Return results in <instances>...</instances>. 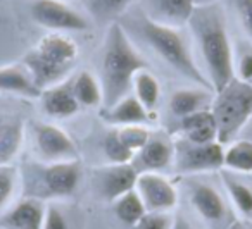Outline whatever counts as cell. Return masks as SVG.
Wrapping results in <instances>:
<instances>
[{"instance_id":"cell-26","label":"cell","mask_w":252,"mask_h":229,"mask_svg":"<svg viewBox=\"0 0 252 229\" xmlns=\"http://www.w3.org/2000/svg\"><path fill=\"white\" fill-rule=\"evenodd\" d=\"M221 179H223L226 193L230 195L235 207L244 215H252V190L251 188L242 183L240 179H237L235 172H230V171H226V169L221 171Z\"/></svg>"},{"instance_id":"cell-37","label":"cell","mask_w":252,"mask_h":229,"mask_svg":"<svg viewBox=\"0 0 252 229\" xmlns=\"http://www.w3.org/2000/svg\"><path fill=\"white\" fill-rule=\"evenodd\" d=\"M197 5H207V4H214V2H218V0H195Z\"/></svg>"},{"instance_id":"cell-17","label":"cell","mask_w":252,"mask_h":229,"mask_svg":"<svg viewBox=\"0 0 252 229\" xmlns=\"http://www.w3.org/2000/svg\"><path fill=\"white\" fill-rule=\"evenodd\" d=\"M40 100L45 114H49L50 117H71L80 111V104L74 97L71 83H64V81L42 90Z\"/></svg>"},{"instance_id":"cell-25","label":"cell","mask_w":252,"mask_h":229,"mask_svg":"<svg viewBox=\"0 0 252 229\" xmlns=\"http://www.w3.org/2000/svg\"><path fill=\"white\" fill-rule=\"evenodd\" d=\"M112 207H114L116 217H118L123 224L131 226V228L147 214L144 201L138 197L135 188L131 191H128V193H125L123 197H119L118 200L112 201Z\"/></svg>"},{"instance_id":"cell-31","label":"cell","mask_w":252,"mask_h":229,"mask_svg":"<svg viewBox=\"0 0 252 229\" xmlns=\"http://www.w3.org/2000/svg\"><path fill=\"white\" fill-rule=\"evenodd\" d=\"M18 188V169L11 164L0 166V212L11 201Z\"/></svg>"},{"instance_id":"cell-1","label":"cell","mask_w":252,"mask_h":229,"mask_svg":"<svg viewBox=\"0 0 252 229\" xmlns=\"http://www.w3.org/2000/svg\"><path fill=\"white\" fill-rule=\"evenodd\" d=\"M193 43L206 67L213 91H220L235 78V52L226 18L220 2L197 5L189 25Z\"/></svg>"},{"instance_id":"cell-32","label":"cell","mask_w":252,"mask_h":229,"mask_svg":"<svg viewBox=\"0 0 252 229\" xmlns=\"http://www.w3.org/2000/svg\"><path fill=\"white\" fill-rule=\"evenodd\" d=\"M173 219L175 215H171V212H147L133 229H171Z\"/></svg>"},{"instance_id":"cell-24","label":"cell","mask_w":252,"mask_h":229,"mask_svg":"<svg viewBox=\"0 0 252 229\" xmlns=\"http://www.w3.org/2000/svg\"><path fill=\"white\" fill-rule=\"evenodd\" d=\"M131 90L135 91V97L138 98L142 105L147 109L149 112H152L159 104V98H161V85H159L158 78L147 69H142L135 74L133 85H131Z\"/></svg>"},{"instance_id":"cell-33","label":"cell","mask_w":252,"mask_h":229,"mask_svg":"<svg viewBox=\"0 0 252 229\" xmlns=\"http://www.w3.org/2000/svg\"><path fill=\"white\" fill-rule=\"evenodd\" d=\"M235 78L252 83V43L238 56V59H235Z\"/></svg>"},{"instance_id":"cell-12","label":"cell","mask_w":252,"mask_h":229,"mask_svg":"<svg viewBox=\"0 0 252 229\" xmlns=\"http://www.w3.org/2000/svg\"><path fill=\"white\" fill-rule=\"evenodd\" d=\"M195 7V0H142L140 12L158 25L182 28L189 25Z\"/></svg>"},{"instance_id":"cell-16","label":"cell","mask_w":252,"mask_h":229,"mask_svg":"<svg viewBox=\"0 0 252 229\" xmlns=\"http://www.w3.org/2000/svg\"><path fill=\"white\" fill-rule=\"evenodd\" d=\"M102 119L111 126L145 124L152 121V115L135 95H126L119 102L102 111Z\"/></svg>"},{"instance_id":"cell-23","label":"cell","mask_w":252,"mask_h":229,"mask_svg":"<svg viewBox=\"0 0 252 229\" xmlns=\"http://www.w3.org/2000/svg\"><path fill=\"white\" fill-rule=\"evenodd\" d=\"M71 88L76 97L80 107H97L104 104V95L98 78H95L90 71H81L71 81Z\"/></svg>"},{"instance_id":"cell-5","label":"cell","mask_w":252,"mask_h":229,"mask_svg":"<svg viewBox=\"0 0 252 229\" xmlns=\"http://www.w3.org/2000/svg\"><path fill=\"white\" fill-rule=\"evenodd\" d=\"M211 112L218 126V142L228 145L237 140L252 117V83L233 78L214 93Z\"/></svg>"},{"instance_id":"cell-10","label":"cell","mask_w":252,"mask_h":229,"mask_svg":"<svg viewBox=\"0 0 252 229\" xmlns=\"http://www.w3.org/2000/svg\"><path fill=\"white\" fill-rule=\"evenodd\" d=\"M135 191L147 212H171L178 203V193L161 172H138Z\"/></svg>"},{"instance_id":"cell-30","label":"cell","mask_w":252,"mask_h":229,"mask_svg":"<svg viewBox=\"0 0 252 229\" xmlns=\"http://www.w3.org/2000/svg\"><path fill=\"white\" fill-rule=\"evenodd\" d=\"M104 153L109 159V164H131V160L135 157L130 150L119 142L118 136L112 131V128L109 129V133L104 138Z\"/></svg>"},{"instance_id":"cell-38","label":"cell","mask_w":252,"mask_h":229,"mask_svg":"<svg viewBox=\"0 0 252 229\" xmlns=\"http://www.w3.org/2000/svg\"><path fill=\"white\" fill-rule=\"evenodd\" d=\"M231 229H247V228H244L242 224H233L231 226Z\"/></svg>"},{"instance_id":"cell-36","label":"cell","mask_w":252,"mask_h":229,"mask_svg":"<svg viewBox=\"0 0 252 229\" xmlns=\"http://www.w3.org/2000/svg\"><path fill=\"white\" fill-rule=\"evenodd\" d=\"M238 138H245V140H249V142L252 143V117L249 119V122L245 124V128L242 129V133H240V136Z\"/></svg>"},{"instance_id":"cell-34","label":"cell","mask_w":252,"mask_h":229,"mask_svg":"<svg viewBox=\"0 0 252 229\" xmlns=\"http://www.w3.org/2000/svg\"><path fill=\"white\" fill-rule=\"evenodd\" d=\"M42 229H69L67 219L56 205H49L45 212V221H43Z\"/></svg>"},{"instance_id":"cell-19","label":"cell","mask_w":252,"mask_h":229,"mask_svg":"<svg viewBox=\"0 0 252 229\" xmlns=\"http://www.w3.org/2000/svg\"><path fill=\"white\" fill-rule=\"evenodd\" d=\"M180 128H182V138L192 143L218 142V126L211 109L193 112V114L183 117Z\"/></svg>"},{"instance_id":"cell-27","label":"cell","mask_w":252,"mask_h":229,"mask_svg":"<svg viewBox=\"0 0 252 229\" xmlns=\"http://www.w3.org/2000/svg\"><path fill=\"white\" fill-rule=\"evenodd\" d=\"M112 131L118 136V140L130 150L133 155H137L138 150L147 143L151 138V129L145 124H131V126H112ZM135 159V157H133Z\"/></svg>"},{"instance_id":"cell-29","label":"cell","mask_w":252,"mask_h":229,"mask_svg":"<svg viewBox=\"0 0 252 229\" xmlns=\"http://www.w3.org/2000/svg\"><path fill=\"white\" fill-rule=\"evenodd\" d=\"M228 7L242 33L252 43V0H228Z\"/></svg>"},{"instance_id":"cell-20","label":"cell","mask_w":252,"mask_h":229,"mask_svg":"<svg viewBox=\"0 0 252 229\" xmlns=\"http://www.w3.org/2000/svg\"><path fill=\"white\" fill-rule=\"evenodd\" d=\"M0 91L28 98H40L42 95V90L35 85L32 74L23 64L0 67Z\"/></svg>"},{"instance_id":"cell-7","label":"cell","mask_w":252,"mask_h":229,"mask_svg":"<svg viewBox=\"0 0 252 229\" xmlns=\"http://www.w3.org/2000/svg\"><path fill=\"white\" fill-rule=\"evenodd\" d=\"M32 18L36 25L54 33L85 31L88 28V19L64 0H35L32 4Z\"/></svg>"},{"instance_id":"cell-15","label":"cell","mask_w":252,"mask_h":229,"mask_svg":"<svg viewBox=\"0 0 252 229\" xmlns=\"http://www.w3.org/2000/svg\"><path fill=\"white\" fill-rule=\"evenodd\" d=\"M190 203L202 219L211 224H221L226 217V205L221 193L206 183H195L190 188Z\"/></svg>"},{"instance_id":"cell-18","label":"cell","mask_w":252,"mask_h":229,"mask_svg":"<svg viewBox=\"0 0 252 229\" xmlns=\"http://www.w3.org/2000/svg\"><path fill=\"white\" fill-rule=\"evenodd\" d=\"M214 91L209 88L195 86V88H183L176 90L169 98V111L176 117L183 119L187 115L199 111H207L213 105Z\"/></svg>"},{"instance_id":"cell-2","label":"cell","mask_w":252,"mask_h":229,"mask_svg":"<svg viewBox=\"0 0 252 229\" xmlns=\"http://www.w3.org/2000/svg\"><path fill=\"white\" fill-rule=\"evenodd\" d=\"M147 67L149 62L131 42L123 25L111 23L104 38L98 80L104 95V109L130 95L135 74Z\"/></svg>"},{"instance_id":"cell-22","label":"cell","mask_w":252,"mask_h":229,"mask_svg":"<svg viewBox=\"0 0 252 229\" xmlns=\"http://www.w3.org/2000/svg\"><path fill=\"white\" fill-rule=\"evenodd\" d=\"M223 169L235 174L252 172V143L245 138H237L228 143L223 153Z\"/></svg>"},{"instance_id":"cell-4","label":"cell","mask_w":252,"mask_h":229,"mask_svg":"<svg viewBox=\"0 0 252 229\" xmlns=\"http://www.w3.org/2000/svg\"><path fill=\"white\" fill-rule=\"evenodd\" d=\"M78 59V47L64 33H49L23 59L40 90L61 83Z\"/></svg>"},{"instance_id":"cell-11","label":"cell","mask_w":252,"mask_h":229,"mask_svg":"<svg viewBox=\"0 0 252 229\" xmlns=\"http://www.w3.org/2000/svg\"><path fill=\"white\" fill-rule=\"evenodd\" d=\"M138 172L131 164H109L94 169V184L104 200L114 201L131 191L137 183Z\"/></svg>"},{"instance_id":"cell-21","label":"cell","mask_w":252,"mask_h":229,"mask_svg":"<svg viewBox=\"0 0 252 229\" xmlns=\"http://www.w3.org/2000/svg\"><path fill=\"white\" fill-rule=\"evenodd\" d=\"M25 140V126L19 119L4 117L0 119V166L9 164Z\"/></svg>"},{"instance_id":"cell-3","label":"cell","mask_w":252,"mask_h":229,"mask_svg":"<svg viewBox=\"0 0 252 229\" xmlns=\"http://www.w3.org/2000/svg\"><path fill=\"white\" fill-rule=\"evenodd\" d=\"M131 29L175 73H178L180 76L187 78V80L193 81L195 86L213 90L206 74L200 71L199 64L195 62V57H193L192 49H190V43L180 33V28L158 25V23L147 19L140 12L131 21Z\"/></svg>"},{"instance_id":"cell-9","label":"cell","mask_w":252,"mask_h":229,"mask_svg":"<svg viewBox=\"0 0 252 229\" xmlns=\"http://www.w3.org/2000/svg\"><path fill=\"white\" fill-rule=\"evenodd\" d=\"M81 181L80 160H66V162H52L40 167L38 183L45 197L63 198L71 197L78 190Z\"/></svg>"},{"instance_id":"cell-14","label":"cell","mask_w":252,"mask_h":229,"mask_svg":"<svg viewBox=\"0 0 252 229\" xmlns=\"http://www.w3.org/2000/svg\"><path fill=\"white\" fill-rule=\"evenodd\" d=\"M47 207L38 198H25L0 215V229H42Z\"/></svg>"},{"instance_id":"cell-8","label":"cell","mask_w":252,"mask_h":229,"mask_svg":"<svg viewBox=\"0 0 252 229\" xmlns=\"http://www.w3.org/2000/svg\"><path fill=\"white\" fill-rule=\"evenodd\" d=\"M33 136H35L36 155L45 164L80 160L78 159L80 153H78L74 142L59 126L38 122L33 128Z\"/></svg>"},{"instance_id":"cell-6","label":"cell","mask_w":252,"mask_h":229,"mask_svg":"<svg viewBox=\"0 0 252 229\" xmlns=\"http://www.w3.org/2000/svg\"><path fill=\"white\" fill-rule=\"evenodd\" d=\"M223 146L220 142L192 143L180 138L175 142V167L182 174L213 172L223 169Z\"/></svg>"},{"instance_id":"cell-35","label":"cell","mask_w":252,"mask_h":229,"mask_svg":"<svg viewBox=\"0 0 252 229\" xmlns=\"http://www.w3.org/2000/svg\"><path fill=\"white\" fill-rule=\"evenodd\" d=\"M171 229H195L192 226V222L187 221L183 215H175V219H173V226Z\"/></svg>"},{"instance_id":"cell-28","label":"cell","mask_w":252,"mask_h":229,"mask_svg":"<svg viewBox=\"0 0 252 229\" xmlns=\"http://www.w3.org/2000/svg\"><path fill=\"white\" fill-rule=\"evenodd\" d=\"M83 2L88 12L97 19H114L131 4V0H83Z\"/></svg>"},{"instance_id":"cell-13","label":"cell","mask_w":252,"mask_h":229,"mask_svg":"<svg viewBox=\"0 0 252 229\" xmlns=\"http://www.w3.org/2000/svg\"><path fill=\"white\" fill-rule=\"evenodd\" d=\"M175 162V142L164 135H151L144 146L138 150L131 166L137 172H161Z\"/></svg>"}]
</instances>
